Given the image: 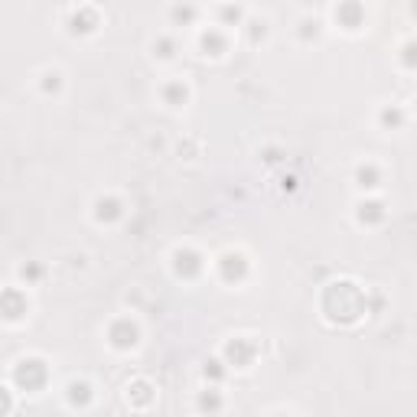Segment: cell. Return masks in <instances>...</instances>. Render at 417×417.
<instances>
[{"instance_id":"14","label":"cell","mask_w":417,"mask_h":417,"mask_svg":"<svg viewBox=\"0 0 417 417\" xmlns=\"http://www.w3.org/2000/svg\"><path fill=\"white\" fill-rule=\"evenodd\" d=\"M88 401H92V388H88L85 381H72L69 385V404H82V408H85Z\"/></svg>"},{"instance_id":"16","label":"cell","mask_w":417,"mask_h":417,"mask_svg":"<svg viewBox=\"0 0 417 417\" xmlns=\"http://www.w3.org/2000/svg\"><path fill=\"white\" fill-rule=\"evenodd\" d=\"M356 179L362 189H375V186H379V170H375V167H359Z\"/></svg>"},{"instance_id":"25","label":"cell","mask_w":417,"mask_h":417,"mask_svg":"<svg viewBox=\"0 0 417 417\" xmlns=\"http://www.w3.org/2000/svg\"><path fill=\"white\" fill-rule=\"evenodd\" d=\"M14 408V401H10V394H7V388H0V414H7V411Z\"/></svg>"},{"instance_id":"23","label":"cell","mask_w":417,"mask_h":417,"mask_svg":"<svg viewBox=\"0 0 417 417\" xmlns=\"http://www.w3.org/2000/svg\"><path fill=\"white\" fill-rule=\"evenodd\" d=\"M222 375H225V369H222V362H208L206 365V379H222Z\"/></svg>"},{"instance_id":"17","label":"cell","mask_w":417,"mask_h":417,"mask_svg":"<svg viewBox=\"0 0 417 417\" xmlns=\"http://www.w3.org/2000/svg\"><path fill=\"white\" fill-rule=\"evenodd\" d=\"M173 49H176L173 39H157L154 43V56H160V59H173Z\"/></svg>"},{"instance_id":"24","label":"cell","mask_w":417,"mask_h":417,"mask_svg":"<svg viewBox=\"0 0 417 417\" xmlns=\"http://www.w3.org/2000/svg\"><path fill=\"white\" fill-rule=\"evenodd\" d=\"M20 274H23V280H39V278H43V268H36V264H26Z\"/></svg>"},{"instance_id":"22","label":"cell","mask_w":417,"mask_h":417,"mask_svg":"<svg viewBox=\"0 0 417 417\" xmlns=\"http://www.w3.org/2000/svg\"><path fill=\"white\" fill-rule=\"evenodd\" d=\"M222 20H225V23H238V20H241V7H232V4H228V7L222 10Z\"/></svg>"},{"instance_id":"13","label":"cell","mask_w":417,"mask_h":417,"mask_svg":"<svg viewBox=\"0 0 417 417\" xmlns=\"http://www.w3.org/2000/svg\"><path fill=\"white\" fill-rule=\"evenodd\" d=\"M127 398H134V404H140V408H144V404L154 401V391H150L147 381H134V385L127 388Z\"/></svg>"},{"instance_id":"2","label":"cell","mask_w":417,"mask_h":417,"mask_svg":"<svg viewBox=\"0 0 417 417\" xmlns=\"http://www.w3.org/2000/svg\"><path fill=\"white\" fill-rule=\"evenodd\" d=\"M49 381V369L43 359H23V362H16L14 369V385L20 391H43Z\"/></svg>"},{"instance_id":"3","label":"cell","mask_w":417,"mask_h":417,"mask_svg":"<svg viewBox=\"0 0 417 417\" xmlns=\"http://www.w3.org/2000/svg\"><path fill=\"white\" fill-rule=\"evenodd\" d=\"M108 339H111V346H115V349L127 352V349H134V346H137L140 329H137V323H131L127 317H121V320H115V323H111Z\"/></svg>"},{"instance_id":"18","label":"cell","mask_w":417,"mask_h":417,"mask_svg":"<svg viewBox=\"0 0 417 417\" xmlns=\"http://www.w3.org/2000/svg\"><path fill=\"white\" fill-rule=\"evenodd\" d=\"M199 408L202 411H222V398H218V391H208L199 398Z\"/></svg>"},{"instance_id":"20","label":"cell","mask_w":417,"mask_h":417,"mask_svg":"<svg viewBox=\"0 0 417 417\" xmlns=\"http://www.w3.org/2000/svg\"><path fill=\"white\" fill-rule=\"evenodd\" d=\"M300 26H303V30H300V36H303V39H310V36L317 39V36H320V23H317V20H303Z\"/></svg>"},{"instance_id":"5","label":"cell","mask_w":417,"mask_h":417,"mask_svg":"<svg viewBox=\"0 0 417 417\" xmlns=\"http://www.w3.org/2000/svg\"><path fill=\"white\" fill-rule=\"evenodd\" d=\"M218 274H222V280H228V284H238V280H245L248 278L245 255H238V251H225V255L218 258Z\"/></svg>"},{"instance_id":"6","label":"cell","mask_w":417,"mask_h":417,"mask_svg":"<svg viewBox=\"0 0 417 417\" xmlns=\"http://www.w3.org/2000/svg\"><path fill=\"white\" fill-rule=\"evenodd\" d=\"M26 310H30V303H26V297L16 290V287H10V290H4L0 294V317L4 320H23L26 317Z\"/></svg>"},{"instance_id":"4","label":"cell","mask_w":417,"mask_h":417,"mask_svg":"<svg viewBox=\"0 0 417 417\" xmlns=\"http://www.w3.org/2000/svg\"><path fill=\"white\" fill-rule=\"evenodd\" d=\"M255 352H258L255 342L238 336V339H232L228 346H225V362L235 365V369H248V365L255 362Z\"/></svg>"},{"instance_id":"8","label":"cell","mask_w":417,"mask_h":417,"mask_svg":"<svg viewBox=\"0 0 417 417\" xmlns=\"http://www.w3.org/2000/svg\"><path fill=\"white\" fill-rule=\"evenodd\" d=\"M336 23L346 26V30H359L365 23V10L359 0H342L339 7H336Z\"/></svg>"},{"instance_id":"12","label":"cell","mask_w":417,"mask_h":417,"mask_svg":"<svg viewBox=\"0 0 417 417\" xmlns=\"http://www.w3.org/2000/svg\"><path fill=\"white\" fill-rule=\"evenodd\" d=\"M381 218H385V206H381V202H362V206H359V222L375 225V222H381Z\"/></svg>"},{"instance_id":"26","label":"cell","mask_w":417,"mask_h":417,"mask_svg":"<svg viewBox=\"0 0 417 417\" xmlns=\"http://www.w3.org/2000/svg\"><path fill=\"white\" fill-rule=\"evenodd\" d=\"M381 121H385V124H401V111H385V115H381Z\"/></svg>"},{"instance_id":"10","label":"cell","mask_w":417,"mask_h":417,"mask_svg":"<svg viewBox=\"0 0 417 417\" xmlns=\"http://www.w3.org/2000/svg\"><path fill=\"white\" fill-rule=\"evenodd\" d=\"M199 46L206 49V56H222L225 49H228V39H225L218 30H206L199 36Z\"/></svg>"},{"instance_id":"21","label":"cell","mask_w":417,"mask_h":417,"mask_svg":"<svg viewBox=\"0 0 417 417\" xmlns=\"http://www.w3.org/2000/svg\"><path fill=\"white\" fill-rule=\"evenodd\" d=\"M43 78H46V82H43V88H46V92H59V85H62V82H59V72H46V75H43Z\"/></svg>"},{"instance_id":"9","label":"cell","mask_w":417,"mask_h":417,"mask_svg":"<svg viewBox=\"0 0 417 417\" xmlns=\"http://www.w3.org/2000/svg\"><path fill=\"white\" fill-rule=\"evenodd\" d=\"M69 30L72 33H95V30H98V14H95V10H88V7L75 10V14L69 16Z\"/></svg>"},{"instance_id":"19","label":"cell","mask_w":417,"mask_h":417,"mask_svg":"<svg viewBox=\"0 0 417 417\" xmlns=\"http://www.w3.org/2000/svg\"><path fill=\"white\" fill-rule=\"evenodd\" d=\"M173 20H176V23H193V20H196V7H189V4L176 7V10H173Z\"/></svg>"},{"instance_id":"1","label":"cell","mask_w":417,"mask_h":417,"mask_svg":"<svg viewBox=\"0 0 417 417\" xmlns=\"http://www.w3.org/2000/svg\"><path fill=\"white\" fill-rule=\"evenodd\" d=\"M323 313L332 320V323H356L369 313V303H365V294L359 290L352 280H339V284H329L323 294Z\"/></svg>"},{"instance_id":"7","label":"cell","mask_w":417,"mask_h":417,"mask_svg":"<svg viewBox=\"0 0 417 417\" xmlns=\"http://www.w3.org/2000/svg\"><path fill=\"white\" fill-rule=\"evenodd\" d=\"M173 270H176L183 280H193L202 270V258L196 255L193 248H176V251H173Z\"/></svg>"},{"instance_id":"11","label":"cell","mask_w":417,"mask_h":417,"mask_svg":"<svg viewBox=\"0 0 417 417\" xmlns=\"http://www.w3.org/2000/svg\"><path fill=\"white\" fill-rule=\"evenodd\" d=\"M121 202L117 199H98L95 202V218L98 222H115V218H121Z\"/></svg>"},{"instance_id":"15","label":"cell","mask_w":417,"mask_h":417,"mask_svg":"<svg viewBox=\"0 0 417 417\" xmlns=\"http://www.w3.org/2000/svg\"><path fill=\"white\" fill-rule=\"evenodd\" d=\"M186 95H189V92H186L183 82H173V85L163 88V101H167V105H173V108H179V105H183Z\"/></svg>"}]
</instances>
